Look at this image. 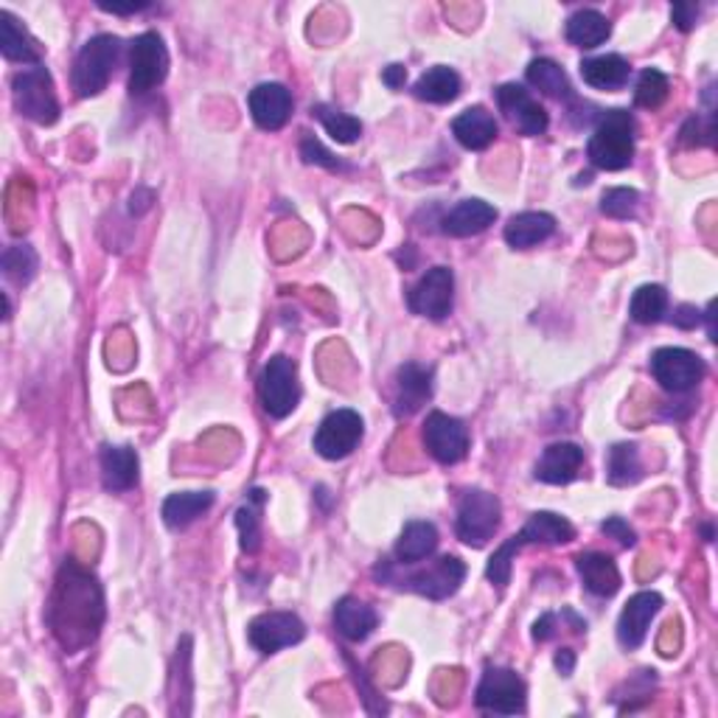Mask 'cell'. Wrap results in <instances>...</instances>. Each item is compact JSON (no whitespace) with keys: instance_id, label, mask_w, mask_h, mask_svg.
Instances as JSON below:
<instances>
[{"instance_id":"31","label":"cell","mask_w":718,"mask_h":718,"mask_svg":"<svg viewBox=\"0 0 718 718\" xmlns=\"http://www.w3.org/2000/svg\"><path fill=\"white\" fill-rule=\"evenodd\" d=\"M631 68L620 54H604V57L584 59L582 79L595 90H618L629 81Z\"/></svg>"},{"instance_id":"25","label":"cell","mask_w":718,"mask_h":718,"mask_svg":"<svg viewBox=\"0 0 718 718\" xmlns=\"http://www.w3.org/2000/svg\"><path fill=\"white\" fill-rule=\"evenodd\" d=\"M137 455L130 446H101V480L107 491H130L137 483Z\"/></svg>"},{"instance_id":"47","label":"cell","mask_w":718,"mask_h":718,"mask_svg":"<svg viewBox=\"0 0 718 718\" xmlns=\"http://www.w3.org/2000/svg\"><path fill=\"white\" fill-rule=\"evenodd\" d=\"M382 81H385L390 90L405 88V81H407L405 65H390V68H385V74H382Z\"/></svg>"},{"instance_id":"6","label":"cell","mask_w":718,"mask_h":718,"mask_svg":"<svg viewBox=\"0 0 718 718\" xmlns=\"http://www.w3.org/2000/svg\"><path fill=\"white\" fill-rule=\"evenodd\" d=\"M12 99L14 110L25 119H32L34 124L51 126L59 119V101L54 93V81L43 65L20 70L12 79Z\"/></svg>"},{"instance_id":"3","label":"cell","mask_w":718,"mask_h":718,"mask_svg":"<svg viewBox=\"0 0 718 718\" xmlns=\"http://www.w3.org/2000/svg\"><path fill=\"white\" fill-rule=\"evenodd\" d=\"M374 575L382 584H394V587L424 595V598L430 600H444L461 589L463 578H466V564L457 556H441L438 562H432L430 567L405 575L399 573L396 562H382L376 564Z\"/></svg>"},{"instance_id":"12","label":"cell","mask_w":718,"mask_h":718,"mask_svg":"<svg viewBox=\"0 0 718 718\" xmlns=\"http://www.w3.org/2000/svg\"><path fill=\"white\" fill-rule=\"evenodd\" d=\"M363 416L354 410H334L320 421L314 432V450L325 461H343L363 441Z\"/></svg>"},{"instance_id":"37","label":"cell","mask_w":718,"mask_h":718,"mask_svg":"<svg viewBox=\"0 0 718 718\" xmlns=\"http://www.w3.org/2000/svg\"><path fill=\"white\" fill-rule=\"evenodd\" d=\"M312 115L323 124V130L329 132L338 144H354V141H360V135H363V124H360V119H354V115L349 113H340V110H331V107L318 104L312 107Z\"/></svg>"},{"instance_id":"38","label":"cell","mask_w":718,"mask_h":718,"mask_svg":"<svg viewBox=\"0 0 718 718\" xmlns=\"http://www.w3.org/2000/svg\"><path fill=\"white\" fill-rule=\"evenodd\" d=\"M669 76L662 74V70L649 68L640 74L638 88H634V104L643 107V110H656L662 101L669 99Z\"/></svg>"},{"instance_id":"29","label":"cell","mask_w":718,"mask_h":718,"mask_svg":"<svg viewBox=\"0 0 718 718\" xmlns=\"http://www.w3.org/2000/svg\"><path fill=\"white\" fill-rule=\"evenodd\" d=\"M564 34L575 48H598L612 34V23L598 9H578L575 14H570Z\"/></svg>"},{"instance_id":"43","label":"cell","mask_w":718,"mask_h":718,"mask_svg":"<svg viewBox=\"0 0 718 718\" xmlns=\"http://www.w3.org/2000/svg\"><path fill=\"white\" fill-rule=\"evenodd\" d=\"M600 531L606 533V537L618 539L623 548H634V542H638V533H634V528H631L626 519L620 517H609L604 524H600Z\"/></svg>"},{"instance_id":"18","label":"cell","mask_w":718,"mask_h":718,"mask_svg":"<svg viewBox=\"0 0 718 718\" xmlns=\"http://www.w3.org/2000/svg\"><path fill=\"white\" fill-rule=\"evenodd\" d=\"M660 606V593H649V589H645V593L631 595L618 620V640L623 649H638V645H643L651 620L656 618Z\"/></svg>"},{"instance_id":"21","label":"cell","mask_w":718,"mask_h":718,"mask_svg":"<svg viewBox=\"0 0 718 718\" xmlns=\"http://www.w3.org/2000/svg\"><path fill=\"white\" fill-rule=\"evenodd\" d=\"M494 219H497V208L494 206H488V202L483 200H463L457 202L450 213H444L441 231L455 239L477 236V233H483L486 228L494 225Z\"/></svg>"},{"instance_id":"46","label":"cell","mask_w":718,"mask_h":718,"mask_svg":"<svg viewBox=\"0 0 718 718\" xmlns=\"http://www.w3.org/2000/svg\"><path fill=\"white\" fill-rule=\"evenodd\" d=\"M699 320H702L699 309L687 307V303H682V307L674 312V325H680V329H696Z\"/></svg>"},{"instance_id":"30","label":"cell","mask_w":718,"mask_h":718,"mask_svg":"<svg viewBox=\"0 0 718 718\" xmlns=\"http://www.w3.org/2000/svg\"><path fill=\"white\" fill-rule=\"evenodd\" d=\"M376 612L368 604L356 598H343L338 606H334V626L351 643H360V640L371 638V631L376 629Z\"/></svg>"},{"instance_id":"32","label":"cell","mask_w":718,"mask_h":718,"mask_svg":"<svg viewBox=\"0 0 718 718\" xmlns=\"http://www.w3.org/2000/svg\"><path fill=\"white\" fill-rule=\"evenodd\" d=\"M416 96L421 101H430V104H450L461 96V76L446 65H435V68L424 70L421 79L416 81Z\"/></svg>"},{"instance_id":"5","label":"cell","mask_w":718,"mask_h":718,"mask_svg":"<svg viewBox=\"0 0 718 718\" xmlns=\"http://www.w3.org/2000/svg\"><path fill=\"white\" fill-rule=\"evenodd\" d=\"M121 40L113 34H99L81 45L79 57L74 63V90L81 99L99 96L113 76L115 65L121 59Z\"/></svg>"},{"instance_id":"10","label":"cell","mask_w":718,"mask_h":718,"mask_svg":"<svg viewBox=\"0 0 718 718\" xmlns=\"http://www.w3.org/2000/svg\"><path fill=\"white\" fill-rule=\"evenodd\" d=\"M524 702H528V687H524L522 676L511 669L488 665L480 685H477L475 705L486 713H497V716H519V713H524Z\"/></svg>"},{"instance_id":"41","label":"cell","mask_w":718,"mask_h":718,"mask_svg":"<svg viewBox=\"0 0 718 718\" xmlns=\"http://www.w3.org/2000/svg\"><path fill=\"white\" fill-rule=\"evenodd\" d=\"M300 157L307 163H314V166H323V169L329 172H343L345 166L338 161V157L331 155L329 150H325L323 144H320L318 137L309 135V132H303V137H300Z\"/></svg>"},{"instance_id":"13","label":"cell","mask_w":718,"mask_h":718,"mask_svg":"<svg viewBox=\"0 0 718 718\" xmlns=\"http://www.w3.org/2000/svg\"><path fill=\"white\" fill-rule=\"evenodd\" d=\"M452 292H455V275L450 267H432L407 295V307L412 314L430 320H444L452 312Z\"/></svg>"},{"instance_id":"1","label":"cell","mask_w":718,"mask_h":718,"mask_svg":"<svg viewBox=\"0 0 718 718\" xmlns=\"http://www.w3.org/2000/svg\"><path fill=\"white\" fill-rule=\"evenodd\" d=\"M48 620L59 643L68 651L93 643L104 620V600H101L99 582L88 570L74 562L59 570Z\"/></svg>"},{"instance_id":"44","label":"cell","mask_w":718,"mask_h":718,"mask_svg":"<svg viewBox=\"0 0 718 718\" xmlns=\"http://www.w3.org/2000/svg\"><path fill=\"white\" fill-rule=\"evenodd\" d=\"M696 18H699V7L696 3H676V7H671V20H674L680 32H691L696 25Z\"/></svg>"},{"instance_id":"27","label":"cell","mask_w":718,"mask_h":718,"mask_svg":"<svg viewBox=\"0 0 718 718\" xmlns=\"http://www.w3.org/2000/svg\"><path fill=\"white\" fill-rule=\"evenodd\" d=\"M213 491H177L169 494L163 500V522L169 524L172 531H183L191 522L202 517L208 508L213 506Z\"/></svg>"},{"instance_id":"8","label":"cell","mask_w":718,"mask_h":718,"mask_svg":"<svg viewBox=\"0 0 718 718\" xmlns=\"http://www.w3.org/2000/svg\"><path fill=\"white\" fill-rule=\"evenodd\" d=\"M169 76V51L157 32L137 34L130 45V93L146 96Z\"/></svg>"},{"instance_id":"2","label":"cell","mask_w":718,"mask_h":718,"mask_svg":"<svg viewBox=\"0 0 718 718\" xmlns=\"http://www.w3.org/2000/svg\"><path fill=\"white\" fill-rule=\"evenodd\" d=\"M573 539H575V528L564 517L550 511L533 513L517 537H511L508 542H502L500 548L494 550V556L488 559V567H486L488 582L497 584L500 589L511 584L513 556H517L524 544H567L573 542Z\"/></svg>"},{"instance_id":"48","label":"cell","mask_w":718,"mask_h":718,"mask_svg":"<svg viewBox=\"0 0 718 718\" xmlns=\"http://www.w3.org/2000/svg\"><path fill=\"white\" fill-rule=\"evenodd\" d=\"M556 669L562 676H570L575 669V651L573 649H562L556 654Z\"/></svg>"},{"instance_id":"26","label":"cell","mask_w":718,"mask_h":718,"mask_svg":"<svg viewBox=\"0 0 718 718\" xmlns=\"http://www.w3.org/2000/svg\"><path fill=\"white\" fill-rule=\"evenodd\" d=\"M0 51L9 63H23V65H40V45L34 43V37L25 32V25L14 18L12 12H0Z\"/></svg>"},{"instance_id":"28","label":"cell","mask_w":718,"mask_h":718,"mask_svg":"<svg viewBox=\"0 0 718 718\" xmlns=\"http://www.w3.org/2000/svg\"><path fill=\"white\" fill-rule=\"evenodd\" d=\"M438 548V528L432 522H407L396 542V564H416L424 562L435 553Z\"/></svg>"},{"instance_id":"36","label":"cell","mask_w":718,"mask_h":718,"mask_svg":"<svg viewBox=\"0 0 718 718\" xmlns=\"http://www.w3.org/2000/svg\"><path fill=\"white\" fill-rule=\"evenodd\" d=\"M665 309H669V292L660 284H645V287H640L638 292L631 295L629 314L634 323H660Z\"/></svg>"},{"instance_id":"23","label":"cell","mask_w":718,"mask_h":718,"mask_svg":"<svg viewBox=\"0 0 718 718\" xmlns=\"http://www.w3.org/2000/svg\"><path fill=\"white\" fill-rule=\"evenodd\" d=\"M575 567H578L584 587L598 598H612L620 589V570L612 562V556H606V553H595V550L593 553H582L575 559Z\"/></svg>"},{"instance_id":"24","label":"cell","mask_w":718,"mask_h":718,"mask_svg":"<svg viewBox=\"0 0 718 718\" xmlns=\"http://www.w3.org/2000/svg\"><path fill=\"white\" fill-rule=\"evenodd\" d=\"M556 233V219L544 211H524L517 213V217L508 219L506 225V242L517 251H528V247H537L544 239H550Z\"/></svg>"},{"instance_id":"7","label":"cell","mask_w":718,"mask_h":718,"mask_svg":"<svg viewBox=\"0 0 718 718\" xmlns=\"http://www.w3.org/2000/svg\"><path fill=\"white\" fill-rule=\"evenodd\" d=\"M500 517L502 506L491 491L468 488L461 497V506H457V539H461L463 544H468V548H486L488 539L500 528Z\"/></svg>"},{"instance_id":"19","label":"cell","mask_w":718,"mask_h":718,"mask_svg":"<svg viewBox=\"0 0 718 718\" xmlns=\"http://www.w3.org/2000/svg\"><path fill=\"white\" fill-rule=\"evenodd\" d=\"M432 396V368L419 363H405L396 374V399L394 412L399 419H407L412 412H419L421 407L430 401Z\"/></svg>"},{"instance_id":"15","label":"cell","mask_w":718,"mask_h":718,"mask_svg":"<svg viewBox=\"0 0 718 718\" xmlns=\"http://www.w3.org/2000/svg\"><path fill=\"white\" fill-rule=\"evenodd\" d=\"M247 638H251L256 651H262V654H275V651L287 649V645H295L307 638V626L292 612H267L258 615V618L247 626Z\"/></svg>"},{"instance_id":"17","label":"cell","mask_w":718,"mask_h":718,"mask_svg":"<svg viewBox=\"0 0 718 718\" xmlns=\"http://www.w3.org/2000/svg\"><path fill=\"white\" fill-rule=\"evenodd\" d=\"M251 115L262 130L278 132L292 115V93L278 81H264L247 96Z\"/></svg>"},{"instance_id":"22","label":"cell","mask_w":718,"mask_h":718,"mask_svg":"<svg viewBox=\"0 0 718 718\" xmlns=\"http://www.w3.org/2000/svg\"><path fill=\"white\" fill-rule=\"evenodd\" d=\"M500 126H497V119L488 113L486 107H468L452 121V135L457 137V144L463 150H486V146L494 144V137H497Z\"/></svg>"},{"instance_id":"20","label":"cell","mask_w":718,"mask_h":718,"mask_svg":"<svg viewBox=\"0 0 718 718\" xmlns=\"http://www.w3.org/2000/svg\"><path fill=\"white\" fill-rule=\"evenodd\" d=\"M582 463H584L582 446L562 441V444H550L548 450L542 452L533 475H537V480L548 483V486H564V483L575 480Z\"/></svg>"},{"instance_id":"49","label":"cell","mask_w":718,"mask_h":718,"mask_svg":"<svg viewBox=\"0 0 718 718\" xmlns=\"http://www.w3.org/2000/svg\"><path fill=\"white\" fill-rule=\"evenodd\" d=\"M146 7H150V3H130V7H119V3H101V9H104V12H113V14H135V12H144Z\"/></svg>"},{"instance_id":"39","label":"cell","mask_w":718,"mask_h":718,"mask_svg":"<svg viewBox=\"0 0 718 718\" xmlns=\"http://www.w3.org/2000/svg\"><path fill=\"white\" fill-rule=\"evenodd\" d=\"M3 273H7L9 281L14 284H29L37 273V253L29 247V244H12L7 253H3Z\"/></svg>"},{"instance_id":"4","label":"cell","mask_w":718,"mask_h":718,"mask_svg":"<svg viewBox=\"0 0 718 718\" xmlns=\"http://www.w3.org/2000/svg\"><path fill=\"white\" fill-rule=\"evenodd\" d=\"M587 157L604 172H620L634 161V119L629 110H606L598 115Z\"/></svg>"},{"instance_id":"40","label":"cell","mask_w":718,"mask_h":718,"mask_svg":"<svg viewBox=\"0 0 718 718\" xmlns=\"http://www.w3.org/2000/svg\"><path fill=\"white\" fill-rule=\"evenodd\" d=\"M640 195L634 188H609L600 197V213L609 219H629L638 213Z\"/></svg>"},{"instance_id":"35","label":"cell","mask_w":718,"mask_h":718,"mask_svg":"<svg viewBox=\"0 0 718 718\" xmlns=\"http://www.w3.org/2000/svg\"><path fill=\"white\" fill-rule=\"evenodd\" d=\"M640 472H643V463H640V452L634 444H615L606 455V477L612 486L638 483Z\"/></svg>"},{"instance_id":"11","label":"cell","mask_w":718,"mask_h":718,"mask_svg":"<svg viewBox=\"0 0 718 718\" xmlns=\"http://www.w3.org/2000/svg\"><path fill=\"white\" fill-rule=\"evenodd\" d=\"M651 374L669 394H687L705 379L707 365L696 351L660 349L651 356Z\"/></svg>"},{"instance_id":"42","label":"cell","mask_w":718,"mask_h":718,"mask_svg":"<svg viewBox=\"0 0 718 718\" xmlns=\"http://www.w3.org/2000/svg\"><path fill=\"white\" fill-rule=\"evenodd\" d=\"M682 144L685 146H702V144H713V124H702V119L691 115L687 124L682 126Z\"/></svg>"},{"instance_id":"14","label":"cell","mask_w":718,"mask_h":718,"mask_svg":"<svg viewBox=\"0 0 718 718\" xmlns=\"http://www.w3.org/2000/svg\"><path fill=\"white\" fill-rule=\"evenodd\" d=\"M424 446L438 463L452 466V463H461L466 457L468 430L463 427V421L435 410L424 421Z\"/></svg>"},{"instance_id":"16","label":"cell","mask_w":718,"mask_h":718,"mask_svg":"<svg viewBox=\"0 0 718 718\" xmlns=\"http://www.w3.org/2000/svg\"><path fill=\"white\" fill-rule=\"evenodd\" d=\"M497 107H500L506 119L517 126L522 135H544L550 126V115L537 99H533L522 85H502L497 88Z\"/></svg>"},{"instance_id":"33","label":"cell","mask_w":718,"mask_h":718,"mask_svg":"<svg viewBox=\"0 0 718 718\" xmlns=\"http://www.w3.org/2000/svg\"><path fill=\"white\" fill-rule=\"evenodd\" d=\"M524 79H528V85L542 90L544 96H553V99H573V88H570L567 74H564L553 59H533V63L528 65V70H524Z\"/></svg>"},{"instance_id":"9","label":"cell","mask_w":718,"mask_h":718,"mask_svg":"<svg viewBox=\"0 0 718 718\" xmlns=\"http://www.w3.org/2000/svg\"><path fill=\"white\" fill-rule=\"evenodd\" d=\"M258 396L273 419H287L300 401L298 365L284 354L273 356L258 376Z\"/></svg>"},{"instance_id":"45","label":"cell","mask_w":718,"mask_h":718,"mask_svg":"<svg viewBox=\"0 0 718 718\" xmlns=\"http://www.w3.org/2000/svg\"><path fill=\"white\" fill-rule=\"evenodd\" d=\"M553 626H556V615H550V612L542 615V618L533 623V640H537V643H548V640L556 634V629H553Z\"/></svg>"},{"instance_id":"34","label":"cell","mask_w":718,"mask_h":718,"mask_svg":"<svg viewBox=\"0 0 718 718\" xmlns=\"http://www.w3.org/2000/svg\"><path fill=\"white\" fill-rule=\"evenodd\" d=\"M267 500V494L262 488H253L247 502L236 511V528L239 539H242L244 553H256L258 544H262V506Z\"/></svg>"}]
</instances>
